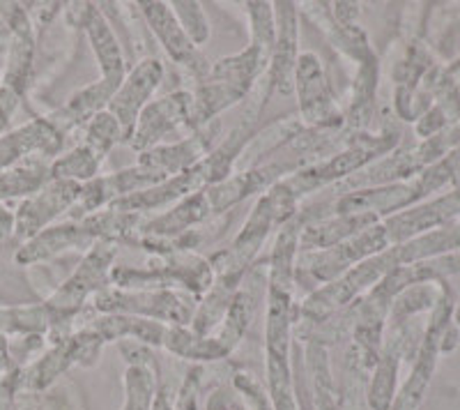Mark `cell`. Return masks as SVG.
<instances>
[{
	"instance_id": "2",
	"label": "cell",
	"mask_w": 460,
	"mask_h": 410,
	"mask_svg": "<svg viewBox=\"0 0 460 410\" xmlns=\"http://www.w3.org/2000/svg\"><path fill=\"white\" fill-rule=\"evenodd\" d=\"M272 51L256 42H249L235 56H226L209 65L208 74L196 81V90L191 93V122L189 127L199 132L203 127L212 125L217 116H221L230 106L244 100L253 90L256 81L270 67Z\"/></svg>"
},
{
	"instance_id": "17",
	"label": "cell",
	"mask_w": 460,
	"mask_h": 410,
	"mask_svg": "<svg viewBox=\"0 0 460 410\" xmlns=\"http://www.w3.org/2000/svg\"><path fill=\"white\" fill-rule=\"evenodd\" d=\"M191 106H194V97L189 90H175L166 97L147 102L137 120V129L129 138L131 147L137 153H146L150 147L162 146V138H166L168 134L180 127H189Z\"/></svg>"
},
{
	"instance_id": "40",
	"label": "cell",
	"mask_w": 460,
	"mask_h": 410,
	"mask_svg": "<svg viewBox=\"0 0 460 410\" xmlns=\"http://www.w3.org/2000/svg\"><path fill=\"white\" fill-rule=\"evenodd\" d=\"M246 12H249V22H252V42L261 44L267 51L274 49V5L265 3V0H256V3H246Z\"/></svg>"
},
{
	"instance_id": "42",
	"label": "cell",
	"mask_w": 460,
	"mask_h": 410,
	"mask_svg": "<svg viewBox=\"0 0 460 410\" xmlns=\"http://www.w3.org/2000/svg\"><path fill=\"white\" fill-rule=\"evenodd\" d=\"M199 388H200V369H191L184 379L180 395H175L172 410H199Z\"/></svg>"
},
{
	"instance_id": "7",
	"label": "cell",
	"mask_w": 460,
	"mask_h": 410,
	"mask_svg": "<svg viewBox=\"0 0 460 410\" xmlns=\"http://www.w3.org/2000/svg\"><path fill=\"white\" fill-rule=\"evenodd\" d=\"M157 258L159 263H147V268L113 265L111 286L120 290H175L200 300L215 281L212 263L196 254L182 252Z\"/></svg>"
},
{
	"instance_id": "30",
	"label": "cell",
	"mask_w": 460,
	"mask_h": 410,
	"mask_svg": "<svg viewBox=\"0 0 460 410\" xmlns=\"http://www.w3.org/2000/svg\"><path fill=\"white\" fill-rule=\"evenodd\" d=\"M306 221H309L306 212L299 210L293 219H288L277 231L272 256H270V279H267V286L293 290L295 268H297L299 256V233H302Z\"/></svg>"
},
{
	"instance_id": "15",
	"label": "cell",
	"mask_w": 460,
	"mask_h": 410,
	"mask_svg": "<svg viewBox=\"0 0 460 410\" xmlns=\"http://www.w3.org/2000/svg\"><path fill=\"white\" fill-rule=\"evenodd\" d=\"M429 192L424 190L421 180L414 178L405 183L382 184V187H368V190H357L341 194L334 201V215H373L377 219L392 217L401 210H408L419 201H424Z\"/></svg>"
},
{
	"instance_id": "47",
	"label": "cell",
	"mask_w": 460,
	"mask_h": 410,
	"mask_svg": "<svg viewBox=\"0 0 460 410\" xmlns=\"http://www.w3.org/2000/svg\"><path fill=\"white\" fill-rule=\"evenodd\" d=\"M228 406H230V399H226L224 392H217V395L209 399L208 410H228Z\"/></svg>"
},
{
	"instance_id": "50",
	"label": "cell",
	"mask_w": 460,
	"mask_h": 410,
	"mask_svg": "<svg viewBox=\"0 0 460 410\" xmlns=\"http://www.w3.org/2000/svg\"><path fill=\"white\" fill-rule=\"evenodd\" d=\"M3 379H5V376H3V374H0V380H3Z\"/></svg>"
},
{
	"instance_id": "13",
	"label": "cell",
	"mask_w": 460,
	"mask_h": 410,
	"mask_svg": "<svg viewBox=\"0 0 460 410\" xmlns=\"http://www.w3.org/2000/svg\"><path fill=\"white\" fill-rule=\"evenodd\" d=\"M0 16L5 19L10 31L5 69L0 76V95L22 104L35 60V31H32L31 14L22 3H0Z\"/></svg>"
},
{
	"instance_id": "5",
	"label": "cell",
	"mask_w": 460,
	"mask_h": 410,
	"mask_svg": "<svg viewBox=\"0 0 460 410\" xmlns=\"http://www.w3.org/2000/svg\"><path fill=\"white\" fill-rule=\"evenodd\" d=\"M398 138H401V134L392 125L382 127L380 134L345 132V146H341V150H334L332 157L320 159V162L299 169L297 174L288 175L283 183L302 201L311 192L327 187V184L343 183L345 178L367 169L368 164L377 162L382 155L394 153V147L398 146Z\"/></svg>"
},
{
	"instance_id": "45",
	"label": "cell",
	"mask_w": 460,
	"mask_h": 410,
	"mask_svg": "<svg viewBox=\"0 0 460 410\" xmlns=\"http://www.w3.org/2000/svg\"><path fill=\"white\" fill-rule=\"evenodd\" d=\"M12 236H14V212L0 203V240H7Z\"/></svg>"
},
{
	"instance_id": "9",
	"label": "cell",
	"mask_w": 460,
	"mask_h": 410,
	"mask_svg": "<svg viewBox=\"0 0 460 410\" xmlns=\"http://www.w3.org/2000/svg\"><path fill=\"white\" fill-rule=\"evenodd\" d=\"M385 249H389V242L387 236H385V228L377 221L367 231L357 233L355 237L339 242L334 247L299 254L297 268H295V284L306 286V281L314 286L330 284L343 272H348L352 265L361 263V261H367L376 254H382Z\"/></svg>"
},
{
	"instance_id": "12",
	"label": "cell",
	"mask_w": 460,
	"mask_h": 410,
	"mask_svg": "<svg viewBox=\"0 0 460 410\" xmlns=\"http://www.w3.org/2000/svg\"><path fill=\"white\" fill-rule=\"evenodd\" d=\"M104 342H102L94 332L79 330L72 332L69 337L60 339V342L51 343L42 358L35 360L28 369L19 371V392H40L47 389L49 385L56 383L65 371L74 367V364H84V367H93L100 358Z\"/></svg>"
},
{
	"instance_id": "31",
	"label": "cell",
	"mask_w": 460,
	"mask_h": 410,
	"mask_svg": "<svg viewBox=\"0 0 460 410\" xmlns=\"http://www.w3.org/2000/svg\"><path fill=\"white\" fill-rule=\"evenodd\" d=\"M295 311L293 290L272 289L267 290V327H265V348L272 358H290V342L295 332Z\"/></svg>"
},
{
	"instance_id": "23",
	"label": "cell",
	"mask_w": 460,
	"mask_h": 410,
	"mask_svg": "<svg viewBox=\"0 0 460 410\" xmlns=\"http://www.w3.org/2000/svg\"><path fill=\"white\" fill-rule=\"evenodd\" d=\"M217 132H219V125H208L199 132H194V137L184 138L180 143H171V146H155L146 153H138V166L157 174L162 180L175 178V175L184 174L191 166L200 162L205 155L209 153V147L215 143Z\"/></svg>"
},
{
	"instance_id": "18",
	"label": "cell",
	"mask_w": 460,
	"mask_h": 410,
	"mask_svg": "<svg viewBox=\"0 0 460 410\" xmlns=\"http://www.w3.org/2000/svg\"><path fill=\"white\" fill-rule=\"evenodd\" d=\"M162 79L164 65L157 58H146L127 72L120 88L115 90L113 100L109 102L106 111L113 113L115 120L120 122L125 141H129L134 129H137V120L141 116V111L146 109L147 100L159 88Z\"/></svg>"
},
{
	"instance_id": "26",
	"label": "cell",
	"mask_w": 460,
	"mask_h": 410,
	"mask_svg": "<svg viewBox=\"0 0 460 410\" xmlns=\"http://www.w3.org/2000/svg\"><path fill=\"white\" fill-rule=\"evenodd\" d=\"M122 352L129 362L125 371V406L122 410H152L159 389L157 360L152 358V352L143 343H137V346L125 343Z\"/></svg>"
},
{
	"instance_id": "49",
	"label": "cell",
	"mask_w": 460,
	"mask_h": 410,
	"mask_svg": "<svg viewBox=\"0 0 460 410\" xmlns=\"http://www.w3.org/2000/svg\"><path fill=\"white\" fill-rule=\"evenodd\" d=\"M228 410H249V408H244V406H240V404H235V401H230V406H228Z\"/></svg>"
},
{
	"instance_id": "51",
	"label": "cell",
	"mask_w": 460,
	"mask_h": 410,
	"mask_svg": "<svg viewBox=\"0 0 460 410\" xmlns=\"http://www.w3.org/2000/svg\"><path fill=\"white\" fill-rule=\"evenodd\" d=\"M389 410H398V408H394V406H392V408H389Z\"/></svg>"
},
{
	"instance_id": "11",
	"label": "cell",
	"mask_w": 460,
	"mask_h": 410,
	"mask_svg": "<svg viewBox=\"0 0 460 410\" xmlns=\"http://www.w3.org/2000/svg\"><path fill=\"white\" fill-rule=\"evenodd\" d=\"M451 316H454V305H451L449 290H442L438 305H435L430 323L424 332L421 346H419L417 360L410 371L408 380L401 388V392L394 399V408L398 410H417L419 404L424 401L426 388H429L430 379L438 367L439 351H447V339H451Z\"/></svg>"
},
{
	"instance_id": "3",
	"label": "cell",
	"mask_w": 460,
	"mask_h": 410,
	"mask_svg": "<svg viewBox=\"0 0 460 410\" xmlns=\"http://www.w3.org/2000/svg\"><path fill=\"white\" fill-rule=\"evenodd\" d=\"M143 215L134 212H115L104 208L93 215L67 219L60 224H51L42 233H37L28 242H23L14 261L19 265H32L47 258L58 256L65 249H90L94 242L109 240L115 245H129V240L141 231Z\"/></svg>"
},
{
	"instance_id": "27",
	"label": "cell",
	"mask_w": 460,
	"mask_h": 410,
	"mask_svg": "<svg viewBox=\"0 0 460 410\" xmlns=\"http://www.w3.org/2000/svg\"><path fill=\"white\" fill-rule=\"evenodd\" d=\"M209 215H212V208H209L208 194L199 192V194H191L187 199L178 201L164 215L143 221L138 236L157 237V240H175V237L187 236L191 228L203 224Z\"/></svg>"
},
{
	"instance_id": "34",
	"label": "cell",
	"mask_w": 460,
	"mask_h": 410,
	"mask_svg": "<svg viewBox=\"0 0 460 410\" xmlns=\"http://www.w3.org/2000/svg\"><path fill=\"white\" fill-rule=\"evenodd\" d=\"M51 180V164L44 159H26L19 162L10 169L0 171V203L10 199H19V196L35 194L40 187Z\"/></svg>"
},
{
	"instance_id": "19",
	"label": "cell",
	"mask_w": 460,
	"mask_h": 410,
	"mask_svg": "<svg viewBox=\"0 0 460 410\" xmlns=\"http://www.w3.org/2000/svg\"><path fill=\"white\" fill-rule=\"evenodd\" d=\"M274 5V49L272 60L267 67V88L281 95H290L295 90V67L299 58V22L297 5L288 0H277Z\"/></svg>"
},
{
	"instance_id": "36",
	"label": "cell",
	"mask_w": 460,
	"mask_h": 410,
	"mask_svg": "<svg viewBox=\"0 0 460 410\" xmlns=\"http://www.w3.org/2000/svg\"><path fill=\"white\" fill-rule=\"evenodd\" d=\"M267 383H270V401H272L274 410H299L290 358L267 355Z\"/></svg>"
},
{
	"instance_id": "37",
	"label": "cell",
	"mask_w": 460,
	"mask_h": 410,
	"mask_svg": "<svg viewBox=\"0 0 460 410\" xmlns=\"http://www.w3.org/2000/svg\"><path fill=\"white\" fill-rule=\"evenodd\" d=\"M118 143H125L120 122L115 120L113 113H109L106 109L102 111V113H97V116L85 125L84 146H88L102 162H104L106 155H109Z\"/></svg>"
},
{
	"instance_id": "22",
	"label": "cell",
	"mask_w": 460,
	"mask_h": 410,
	"mask_svg": "<svg viewBox=\"0 0 460 410\" xmlns=\"http://www.w3.org/2000/svg\"><path fill=\"white\" fill-rule=\"evenodd\" d=\"M67 14L88 35L94 60L100 65L102 79L122 84L127 76L125 56H122L120 42H118V37H115L111 23L102 14L100 5H94V3H72V5H67Z\"/></svg>"
},
{
	"instance_id": "1",
	"label": "cell",
	"mask_w": 460,
	"mask_h": 410,
	"mask_svg": "<svg viewBox=\"0 0 460 410\" xmlns=\"http://www.w3.org/2000/svg\"><path fill=\"white\" fill-rule=\"evenodd\" d=\"M261 113V106L256 109H249L246 116H242V120L237 122L235 129L215 147L209 150L203 159H200L196 166H191L184 174L175 175V178H168L164 183L155 184L150 190L137 192V194H129L125 199L115 201L109 208L115 212H134V215H146L147 210H157L168 203H178V201L187 199L191 194H199V192H208L209 187L224 183L230 174H233V164L237 162V157L242 155V150L246 147L249 138H252L253 125H256V118Z\"/></svg>"
},
{
	"instance_id": "25",
	"label": "cell",
	"mask_w": 460,
	"mask_h": 410,
	"mask_svg": "<svg viewBox=\"0 0 460 410\" xmlns=\"http://www.w3.org/2000/svg\"><path fill=\"white\" fill-rule=\"evenodd\" d=\"M118 88H120L118 81L97 79L94 84L76 90L60 109L49 113L47 120L51 122L63 137H67V134L74 132L76 127H85L97 113H102V111L109 106V102L113 100L115 90Z\"/></svg>"
},
{
	"instance_id": "6",
	"label": "cell",
	"mask_w": 460,
	"mask_h": 410,
	"mask_svg": "<svg viewBox=\"0 0 460 410\" xmlns=\"http://www.w3.org/2000/svg\"><path fill=\"white\" fill-rule=\"evenodd\" d=\"M115 256H118V245L115 242H94L79 263V268L72 272V277L44 302L51 309L53 318H56V325L49 332V342L56 343L60 339L69 337L72 334V323L85 309V302H90L94 295L109 289Z\"/></svg>"
},
{
	"instance_id": "28",
	"label": "cell",
	"mask_w": 460,
	"mask_h": 410,
	"mask_svg": "<svg viewBox=\"0 0 460 410\" xmlns=\"http://www.w3.org/2000/svg\"><path fill=\"white\" fill-rule=\"evenodd\" d=\"M377 221L382 219L373 215H332L318 221H306L299 233V254L334 247L339 242L350 240L357 233L367 231Z\"/></svg>"
},
{
	"instance_id": "21",
	"label": "cell",
	"mask_w": 460,
	"mask_h": 410,
	"mask_svg": "<svg viewBox=\"0 0 460 410\" xmlns=\"http://www.w3.org/2000/svg\"><path fill=\"white\" fill-rule=\"evenodd\" d=\"M159 183H164V180L157 174L143 169L138 164L109 175H97L90 183L81 184V194L76 205H74L72 219L100 212L102 208H109L115 201L125 199L129 194H137V192L150 190V187H155Z\"/></svg>"
},
{
	"instance_id": "10",
	"label": "cell",
	"mask_w": 460,
	"mask_h": 410,
	"mask_svg": "<svg viewBox=\"0 0 460 410\" xmlns=\"http://www.w3.org/2000/svg\"><path fill=\"white\" fill-rule=\"evenodd\" d=\"M295 93L299 102V116L306 129H320V132L343 129V109L336 104L327 74L315 53H299L295 67Z\"/></svg>"
},
{
	"instance_id": "52",
	"label": "cell",
	"mask_w": 460,
	"mask_h": 410,
	"mask_svg": "<svg viewBox=\"0 0 460 410\" xmlns=\"http://www.w3.org/2000/svg\"><path fill=\"white\" fill-rule=\"evenodd\" d=\"M458 183H460V175H458Z\"/></svg>"
},
{
	"instance_id": "46",
	"label": "cell",
	"mask_w": 460,
	"mask_h": 410,
	"mask_svg": "<svg viewBox=\"0 0 460 410\" xmlns=\"http://www.w3.org/2000/svg\"><path fill=\"white\" fill-rule=\"evenodd\" d=\"M172 404H175V395H172V389L166 388V385H159L152 410H172Z\"/></svg>"
},
{
	"instance_id": "20",
	"label": "cell",
	"mask_w": 460,
	"mask_h": 410,
	"mask_svg": "<svg viewBox=\"0 0 460 410\" xmlns=\"http://www.w3.org/2000/svg\"><path fill=\"white\" fill-rule=\"evenodd\" d=\"M138 10L146 16L147 26L155 32V37L159 40V44L164 47V51L168 53V58L175 65H182L189 72L196 74V79L205 76L209 69L208 60L203 58V53L199 51L191 40L187 37V32L182 31L180 22L175 19L171 10V3H162V0H143L138 3Z\"/></svg>"
},
{
	"instance_id": "33",
	"label": "cell",
	"mask_w": 460,
	"mask_h": 410,
	"mask_svg": "<svg viewBox=\"0 0 460 410\" xmlns=\"http://www.w3.org/2000/svg\"><path fill=\"white\" fill-rule=\"evenodd\" d=\"M56 325L47 305H22L0 309V334L10 337H44Z\"/></svg>"
},
{
	"instance_id": "48",
	"label": "cell",
	"mask_w": 460,
	"mask_h": 410,
	"mask_svg": "<svg viewBox=\"0 0 460 410\" xmlns=\"http://www.w3.org/2000/svg\"><path fill=\"white\" fill-rule=\"evenodd\" d=\"M451 321H454V325H460V305L456 307L454 316H451Z\"/></svg>"
},
{
	"instance_id": "43",
	"label": "cell",
	"mask_w": 460,
	"mask_h": 410,
	"mask_svg": "<svg viewBox=\"0 0 460 410\" xmlns=\"http://www.w3.org/2000/svg\"><path fill=\"white\" fill-rule=\"evenodd\" d=\"M14 369H19V367H16L14 360H12L10 339H7L5 334H0V374L7 376L10 371H14Z\"/></svg>"
},
{
	"instance_id": "38",
	"label": "cell",
	"mask_w": 460,
	"mask_h": 410,
	"mask_svg": "<svg viewBox=\"0 0 460 410\" xmlns=\"http://www.w3.org/2000/svg\"><path fill=\"white\" fill-rule=\"evenodd\" d=\"M309 352V369L315 383V408L318 410H339L334 399V388L330 379V362H327V348L320 343H306Z\"/></svg>"
},
{
	"instance_id": "14",
	"label": "cell",
	"mask_w": 460,
	"mask_h": 410,
	"mask_svg": "<svg viewBox=\"0 0 460 410\" xmlns=\"http://www.w3.org/2000/svg\"><path fill=\"white\" fill-rule=\"evenodd\" d=\"M81 194V184L72 180H49L44 187L22 201L14 212V237L28 242L49 228L65 212H72Z\"/></svg>"
},
{
	"instance_id": "44",
	"label": "cell",
	"mask_w": 460,
	"mask_h": 410,
	"mask_svg": "<svg viewBox=\"0 0 460 410\" xmlns=\"http://www.w3.org/2000/svg\"><path fill=\"white\" fill-rule=\"evenodd\" d=\"M19 109V104L12 100H7V97L0 95V137L5 134V129L10 127V120L12 116H14V111Z\"/></svg>"
},
{
	"instance_id": "16",
	"label": "cell",
	"mask_w": 460,
	"mask_h": 410,
	"mask_svg": "<svg viewBox=\"0 0 460 410\" xmlns=\"http://www.w3.org/2000/svg\"><path fill=\"white\" fill-rule=\"evenodd\" d=\"M460 217V183L456 184V190L447 192V194L438 196L426 203H417L408 210H401L392 217H385L380 221L387 236L389 247L394 245H402V242L412 240L417 236L433 231V228L445 227L449 221Z\"/></svg>"
},
{
	"instance_id": "24",
	"label": "cell",
	"mask_w": 460,
	"mask_h": 410,
	"mask_svg": "<svg viewBox=\"0 0 460 410\" xmlns=\"http://www.w3.org/2000/svg\"><path fill=\"white\" fill-rule=\"evenodd\" d=\"M63 147L65 137L47 120V116L35 118V120L0 137V171L26 162L31 159V155H42L49 159L60 157Z\"/></svg>"
},
{
	"instance_id": "32",
	"label": "cell",
	"mask_w": 460,
	"mask_h": 410,
	"mask_svg": "<svg viewBox=\"0 0 460 410\" xmlns=\"http://www.w3.org/2000/svg\"><path fill=\"white\" fill-rule=\"evenodd\" d=\"M405 351V337L396 332L392 342L380 351L376 369H373L371 383H368L367 401L371 410H389L396 399V376L401 367V355Z\"/></svg>"
},
{
	"instance_id": "29",
	"label": "cell",
	"mask_w": 460,
	"mask_h": 410,
	"mask_svg": "<svg viewBox=\"0 0 460 410\" xmlns=\"http://www.w3.org/2000/svg\"><path fill=\"white\" fill-rule=\"evenodd\" d=\"M166 327L168 325H164V323L147 321V318H138V316L97 314L93 321L85 325V330L94 332L104 343L120 342V339H137L143 346L162 348Z\"/></svg>"
},
{
	"instance_id": "8",
	"label": "cell",
	"mask_w": 460,
	"mask_h": 410,
	"mask_svg": "<svg viewBox=\"0 0 460 410\" xmlns=\"http://www.w3.org/2000/svg\"><path fill=\"white\" fill-rule=\"evenodd\" d=\"M90 302L97 314H127L164 325L189 327L200 300L175 290H120L109 286Z\"/></svg>"
},
{
	"instance_id": "39",
	"label": "cell",
	"mask_w": 460,
	"mask_h": 410,
	"mask_svg": "<svg viewBox=\"0 0 460 410\" xmlns=\"http://www.w3.org/2000/svg\"><path fill=\"white\" fill-rule=\"evenodd\" d=\"M171 10L175 14V19L180 22V26H182V31L187 32V37L196 47L208 42L209 23L200 3H196V0H175V3H171Z\"/></svg>"
},
{
	"instance_id": "41",
	"label": "cell",
	"mask_w": 460,
	"mask_h": 410,
	"mask_svg": "<svg viewBox=\"0 0 460 410\" xmlns=\"http://www.w3.org/2000/svg\"><path fill=\"white\" fill-rule=\"evenodd\" d=\"M235 388L240 389L244 399L249 401V410H274L270 395H265V389L258 385V380L249 374L235 376Z\"/></svg>"
},
{
	"instance_id": "35",
	"label": "cell",
	"mask_w": 460,
	"mask_h": 410,
	"mask_svg": "<svg viewBox=\"0 0 460 410\" xmlns=\"http://www.w3.org/2000/svg\"><path fill=\"white\" fill-rule=\"evenodd\" d=\"M102 159L90 150L88 146L79 143L67 155H60L51 162V180H72V183L85 184L97 178Z\"/></svg>"
},
{
	"instance_id": "4",
	"label": "cell",
	"mask_w": 460,
	"mask_h": 410,
	"mask_svg": "<svg viewBox=\"0 0 460 410\" xmlns=\"http://www.w3.org/2000/svg\"><path fill=\"white\" fill-rule=\"evenodd\" d=\"M297 205L299 199L288 190L283 180L274 184V187H270L258 199L252 215L246 217L244 227L240 228L233 245L209 261L217 277H224L242 284V279H244V274L249 272L252 263L256 261L258 254H261L262 245L270 237V233L279 231L288 219H293L299 212Z\"/></svg>"
}]
</instances>
